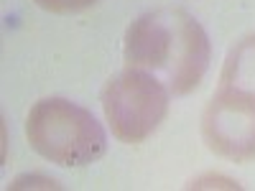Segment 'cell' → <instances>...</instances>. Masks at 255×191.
Masks as SVG:
<instances>
[{"instance_id": "obj_2", "label": "cell", "mask_w": 255, "mask_h": 191, "mask_svg": "<svg viewBox=\"0 0 255 191\" xmlns=\"http://www.w3.org/2000/svg\"><path fill=\"white\" fill-rule=\"evenodd\" d=\"M102 112L120 143L138 145L163 122L168 112V90L153 74L125 69L105 84Z\"/></svg>"}, {"instance_id": "obj_4", "label": "cell", "mask_w": 255, "mask_h": 191, "mask_svg": "<svg viewBox=\"0 0 255 191\" xmlns=\"http://www.w3.org/2000/svg\"><path fill=\"white\" fill-rule=\"evenodd\" d=\"M176 49H179V36L171 13H168V20H163L161 13L140 15L128 26L123 41V56L128 69H140V72H153V69L171 72Z\"/></svg>"}, {"instance_id": "obj_7", "label": "cell", "mask_w": 255, "mask_h": 191, "mask_svg": "<svg viewBox=\"0 0 255 191\" xmlns=\"http://www.w3.org/2000/svg\"><path fill=\"white\" fill-rule=\"evenodd\" d=\"M189 189H240V184L227 179V176H220V174H209V176H202L197 181H191Z\"/></svg>"}, {"instance_id": "obj_3", "label": "cell", "mask_w": 255, "mask_h": 191, "mask_svg": "<svg viewBox=\"0 0 255 191\" xmlns=\"http://www.w3.org/2000/svg\"><path fill=\"white\" fill-rule=\"evenodd\" d=\"M202 135L212 153L245 163L255 158V92L222 87L202 115Z\"/></svg>"}, {"instance_id": "obj_6", "label": "cell", "mask_w": 255, "mask_h": 191, "mask_svg": "<svg viewBox=\"0 0 255 191\" xmlns=\"http://www.w3.org/2000/svg\"><path fill=\"white\" fill-rule=\"evenodd\" d=\"M33 3L49 13H79L84 8L95 5L97 0H33Z\"/></svg>"}, {"instance_id": "obj_5", "label": "cell", "mask_w": 255, "mask_h": 191, "mask_svg": "<svg viewBox=\"0 0 255 191\" xmlns=\"http://www.w3.org/2000/svg\"><path fill=\"white\" fill-rule=\"evenodd\" d=\"M171 15L176 23L179 49H176L174 67L168 72V87H171L174 95H186L202 82L209 67V38L189 13L171 10Z\"/></svg>"}, {"instance_id": "obj_1", "label": "cell", "mask_w": 255, "mask_h": 191, "mask_svg": "<svg viewBox=\"0 0 255 191\" xmlns=\"http://www.w3.org/2000/svg\"><path fill=\"white\" fill-rule=\"evenodd\" d=\"M26 140L33 151L56 166H87L102 158L108 138L95 115L77 102L41 99L26 115Z\"/></svg>"}]
</instances>
